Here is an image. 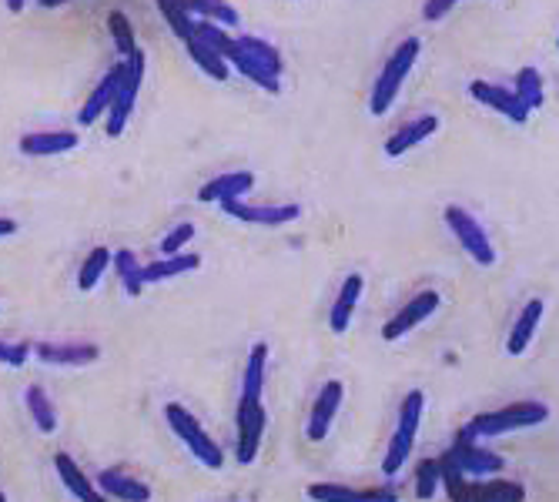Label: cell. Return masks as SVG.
I'll use <instances>...</instances> for the list:
<instances>
[{"label": "cell", "instance_id": "obj_34", "mask_svg": "<svg viewBox=\"0 0 559 502\" xmlns=\"http://www.w3.org/2000/svg\"><path fill=\"white\" fill-rule=\"evenodd\" d=\"M158 11H161V17H165V21H168L171 31H175V37H178L181 44H188L191 37H195V17H191L181 4H171V0H161Z\"/></svg>", "mask_w": 559, "mask_h": 502}, {"label": "cell", "instance_id": "obj_15", "mask_svg": "<svg viewBox=\"0 0 559 502\" xmlns=\"http://www.w3.org/2000/svg\"><path fill=\"white\" fill-rule=\"evenodd\" d=\"M121 74H124V61H118L111 67L108 74L101 77L98 81V88L91 91V98L81 104V114H77V121L88 128V124H98L101 114H108L111 108V101H114V94H118V84H121Z\"/></svg>", "mask_w": 559, "mask_h": 502}, {"label": "cell", "instance_id": "obj_39", "mask_svg": "<svg viewBox=\"0 0 559 502\" xmlns=\"http://www.w3.org/2000/svg\"><path fill=\"white\" fill-rule=\"evenodd\" d=\"M31 355V342H0V365H11V369H21Z\"/></svg>", "mask_w": 559, "mask_h": 502}, {"label": "cell", "instance_id": "obj_25", "mask_svg": "<svg viewBox=\"0 0 559 502\" xmlns=\"http://www.w3.org/2000/svg\"><path fill=\"white\" fill-rule=\"evenodd\" d=\"M436 462H439V486H446L452 502H479V489H476L479 482H472V479L462 476V472L452 466L449 456H442Z\"/></svg>", "mask_w": 559, "mask_h": 502}, {"label": "cell", "instance_id": "obj_12", "mask_svg": "<svg viewBox=\"0 0 559 502\" xmlns=\"http://www.w3.org/2000/svg\"><path fill=\"white\" fill-rule=\"evenodd\" d=\"M342 395H345V385L339 379L325 382L322 392L315 395L312 402V415H308V426H305V436L312 442H322L325 436H329L335 415H339V405H342Z\"/></svg>", "mask_w": 559, "mask_h": 502}, {"label": "cell", "instance_id": "obj_36", "mask_svg": "<svg viewBox=\"0 0 559 502\" xmlns=\"http://www.w3.org/2000/svg\"><path fill=\"white\" fill-rule=\"evenodd\" d=\"M108 27H111V37H114V47H118L121 61H128V57L138 51V41H134V31H131V21L121 11H111L108 14Z\"/></svg>", "mask_w": 559, "mask_h": 502}, {"label": "cell", "instance_id": "obj_1", "mask_svg": "<svg viewBox=\"0 0 559 502\" xmlns=\"http://www.w3.org/2000/svg\"><path fill=\"white\" fill-rule=\"evenodd\" d=\"M419 51H422V41L419 37H406L399 47L392 51V57L385 61L382 74L375 77V88L369 94V111L375 118H382V114H389L392 101L399 98L402 84H406V77L412 74V67L419 61Z\"/></svg>", "mask_w": 559, "mask_h": 502}, {"label": "cell", "instance_id": "obj_19", "mask_svg": "<svg viewBox=\"0 0 559 502\" xmlns=\"http://www.w3.org/2000/svg\"><path fill=\"white\" fill-rule=\"evenodd\" d=\"M252 185H255L252 171H231V175H218L215 181H208L198 191V201H218V205L221 201H235V198H245Z\"/></svg>", "mask_w": 559, "mask_h": 502}, {"label": "cell", "instance_id": "obj_20", "mask_svg": "<svg viewBox=\"0 0 559 502\" xmlns=\"http://www.w3.org/2000/svg\"><path fill=\"white\" fill-rule=\"evenodd\" d=\"M546 312V302L543 298H529L526 308L519 312L516 318V325L509 328V342H506V352L509 355H523L526 352V345L533 342V335H536V328H539V318H543Z\"/></svg>", "mask_w": 559, "mask_h": 502}, {"label": "cell", "instance_id": "obj_35", "mask_svg": "<svg viewBox=\"0 0 559 502\" xmlns=\"http://www.w3.org/2000/svg\"><path fill=\"white\" fill-rule=\"evenodd\" d=\"M235 44H238V41H235ZM228 67H235L238 74H245L248 81L258 84V88L268 91V94H278V91H282V81H278V77H272V74H265L262 67H255L252 61H248V57H242V51H238L235 57H231Z\"/></svg>", "mask_w": 559, "mask_h": 502}, {"label": "cell", "instance_id": "obj_18", "mask_svg": "<svg viewBox=\"0 0 559 502\" xmlns=\"http://www.w3.org/2000/svg\"><path fill=\"white\" fill-rule=\"evenodd\" d=\"M198 268H201V255H195V251H178V255L161 258V262L141 265V282H144V285L168 282V278H178V275L198 272Z\"/></svg>", "mask_w": 559, "mask_h": 502}, {"label": "cell", "instance_id": "obj_37", "mask_svg": "<svg viewBox=\"0 0 559 502\" xmlns=\"http://www.w3.org/2000/svg\"><path fill=\"white\" fill-rule=\"evenodd\" d=\"M439 492V462L436 459H422L416 469V496L426 502Z\"/></svg>", "mask_w": 559, "mask_h": 502}, {"label": "cell", "instance_id": "obj_23", "mask_svg": "<svg viewBox=\"0 0 559 502\" xmlns=\"http://www.w3.org/2000/svg\"><path fill=\"white\" fill-rule=\"evenodd\" d=\"M265 369H268V345L258 342V345H252V352H248L245 379H242V399L238 402H262Z\"/></svg>", "mask_w": 559, "mask_h": 502}, {"label": "cell", "instance_id": "obj_6", "mask_svg": "<svg viewBox=\"0 0 559 502\" xmlns=\"http://www.w3.org/2000/svg\"><path fill=\"white\" fill-rule=\"evenodd\" d=\"M446 225H449V231H452V235H456V241H459L462 248H466V255H469L476 265L489 268V265L496 262V248H493V241L486 238L483 225H479V221L472 218L466 208L449 205V208H446Z\"/></svg>", "mask_w": 559, "mask_h": 502}, {"label": "cell", "instance_id": "obj_21", "mask_svg": "<svg viewBox=\"0 0 559 502\" xmlns=\"http://www.w3.org/2000/svg\"><path fill=\"white\" fill-rule=\"evenodd\" d=\"M98 486L104 489V496L111 502H148L151 499V489L138 482L134 476H124L118 469H104L98 476Z\"/></svg>", "mask_w": 559, "mask_h": 502}, {"label": "cell", "instance_id": "obj_13", "mask_svg": "<svg viewBox=\"0 0 559 502\" xmlns=\"http://www.w3.org/2000/svg\"><path fill=\"white\" fill-rule=\"evenodd\" d=\"M305 492L312 502H399V492L389 486L352 489V486H339V482H315Z\"/></svg>", "mask_w": 559, "mask_h": 502}, {"label": "cell", "instance_id": "obj_14", "mask_svg": "<svg viewBox=\"0 0 559 502\" xmlns=\"http://www.w3.org/2000/svg\"><path fill=\"white\" fill-rule=\"evenodd\" d=\"M469 94H472V101L486 104L489 111H499L503 118H509L513 124H526L529 121L526 104H519V98H516L513 91L496 88V84H489V81H472L469 84Z\"/></svg>", "mask_w": 559, "mask_h": 502}, {"label": "cell", "instance_id": "obj_28", "mask_svg": "<svg viewBox=\"0 0 559 502\" xmlns=\"http://www.w3.org/2000/svg\"><path fill=\"white\" fill-rule=\"evenodd\" d=\"M191 17H201L205 24L211 27H221V31H228V27H238L242 24V17L231 4H218V0H205V4H181Z\"/></svg>", "mask_w": 559, "mask_h": 502}, {"label": "cell", "instance_id": "obj_7", "mask_svg": "<svg viewBox=\"0 0 559 502\" xmlns=\"http://www.w3.org/2000/svg\"><path fill=\"white\" fill-rule=\"evenodd\" d=\"M452 459V466H456L466 479H483V476H493V472H503V456H496V452H489L479 446L476 439L469 436L466 429L456 432V442H452V449L446 452Z\"/></svg>", "mask_w": 559, "mask_h": 502}, {"label": "cell", "instance_id": "obj_24", "mask_svg": "<svg viewBox=\"0 0 559 502\" xmlns=\"http://www.w3.org/2000/svg\"><path fill=\"white\" fill-rule=\"evenodd\" d=\"M238 51H242V57H248L255 67H262L265 74L282 77V54H278V47L262 41V37H238Z\"/></svg>", "mask_w": 559, "mask_h": 502}, {"label": "cell", "instance_id": "obj_10", "mask_svg": "<svg viewBox=\"0 0 559 502\" xmlns=\"http://www.w3.org/2000/svg\"><path fill=\"white\" fill-rule=\"evenodd\" d=\"M221 211L238 221H245V225H265V228L288 225V221H295L298 215H302V208L298 205H248L245 198L221 201Z\"/></svg>", "mask_w": 559, "mask_h": 502}, {"label": "cell", "instance_id": "obj_9", "mask_svg": "<svg viewBox=\"0 0 559 502\" xmlns=\"http://www.w3.org/2000/svg\"><path fill=\"white\" fill-rule=\"evenodd\" d=\"M436 308H439V295L436 292H419L416 298H409V302L382 325V339L385 342H399L402 335H409L419 322H426L429 315H436Z\"/></svg>", "mask_w": 559, "mask_h": 502}, {"label": "cell", "instance_id": "obj_8", "mask_svg": "<svg viewBox=\"0 0 559 502\" xmlns=\"http://www.w3.org/2000/svg\"><path fill=\"white\" fill-rule=\"evenodd\" d=\"M238 449L235 459L242 466H252L258 459V449H262L265 436V405L262 402H238Z\"/></svg>", "mask_w": 559, "mask_h": 502}, {"label": "cell", "instance_id": "obj_4", "mask_svg": "<svg viewBox=\"0 0 559 502\" xmlns=\"http://www.w3.org/2000/svg\"><path fill=\"white\" fill-rule=\"evenodd\" d=\"M165 419H168V426L171 432L185 442V446L191 449V456H195L201 466L205 469H221L225 466V452L218 449V442L208 436L205 426L191 415L185 405H178V402H168L165 405Z\"/></svg>", "mask_w": 559, "mask_h": 502}, {"label": "cell", "instance_id": "obj_3", "mask_svg": "<svg viewBox=\"0 0 559 502\" xmlns=\"http://www.w3.org/2000/svg\"><path fill=\"white\" fill-rule=\"evenodd\" d=\"M422 412H426V395H422L419 389L409 392L406 399H402L399 426H395V436H392V442H389V449H385L382 476H395V472L406 466L409 452H412V446H416V436H419Z\"/></svg>", "mask_w": 559, "mask_h": 502}, {"label": "cell", "instance_id": "obj_2", "mask_svg": "<svg viewBox=\"0 0 559 502\" xmlns=\"http://www.w3.org/2000/svg\"><path fill=\"white\" fill-rule=\"evenodd\" d=\"M546 419H549V409L543 402H509L496 412L472 415V422H466L462 429H466L472 439H493V436H506V432L533 429Z\"/></svg>", "mask_w": 559, "mask_h": 502}, {"label": "cell", "instance_id": "obj_41", "mask_svg": "<svg viewBox=\"0 0 559 502\" xmlns=\"http://www.w3.org/2000/svg\"><path fill=\"white\" fill-rule=\"evenodd\" d=\"M17 231V221H11V218H0V238L4 235H14Z\"/></svg>", "mask_w": 559, "mask_h": 502}, {"label": "cell", "instance_id": "obj_26", "mask_svg": "<svg viewBox=\"0 0 559 502\" xmlns=\"http://www.w3.org/2000/svg\"><path fill=\"white\" fill-rule=\"evenodd\" d=\"M24 402H27V412H31L34 426L41 429L44 436H51V432L57 429V409H54V402L47 399V392L41 389V385H27Z\"/></svg>", "mask_w": 559, "mask_h": 502}, {"label": "cell", "instance_id": "obj_38", "mask_svg": "<svg viewBox=\"0 0 559 502\" xmlns=\"http://www.w3.org/2000/svg\"><path fill=\"white\" fill-rule=\"evenodd\" d=\"M191 238H195V225H191V221H181V225L171 228L165 235V241H161V255H165V258L178 255V251L185 248Z\"/></svg>", "mask_w": 559, "mask_h": 502}, {"label": "cell", "instance_id": "obj_32", "mask_svg": "<svg viewBox=\"0 0 559 502\" xmlns=\"http://www.w3.org/2000/svg\"><path fill=\"white\" fill-rule=\"evenodd\" d=\"M185 51H188L191 61H195L208 77H215V81H228V77H231V67H228L225 61H221V57H218L215 51H208L205 44H198L195 37H191V41L185 44Z\"/></svg>", "mask_w": 559, "mask_h": 502}, {"label": "cell", "instance_id": "obj_27", "mask_svg": "<svg viewBox=\"0 0 559 502\" xmlns=\"http://www.w3.org/2000/svg\"><path fill=\"white\" fill-rule=\"evenodd\" d=\"M54 469H57V476H61V482H64V489L71 492L74 499H88L91 492H94V482L84 476L81 472V466H77V462L67 456V452H57L54 456Z\"/></svg>", "mask_w": 559, "mask_h": 502}, {"label": "cell", "instance_id": "obj_40", "mask_svg": "<svg viewBox=\"0 0 559 502\" xmlns=\"http://www.w3.org/2000/svg\"><path fill=\"white\" fill-rule=\"evenodd\" d=\"M452 7H456V0H426V4H422V17H426V21H442Z\"/></svg>", "mask_w": 559, "mask_h": 502}, {"label": "cell", "instance_id": "obj_43", "mask_svg": "<svg viewBox=\"0 0 559 502\" xmlns=\"http://www.w3.org/2000/svg\"><path fill=\"white\" fill-rule=\"evenodd\" d=\"M0 502H7V496H4V492H0Z\"/></svg>", "mask_w": 559, "mask_h": 502}, {"label": "cell", "instance_id": "obj_17", "mask_svg": "<svg viewBox=\"0 0 559 502\" xmlns=\"http://www.w3.org/2000/svg\"><path fill=\"white\" fill-rule=\"evenodd\" d=\"M436 128H439V118H436V114H422V118L402 124V128L395 131L389 141H385V154H389V158H402V154L412 151L416 144H422L426 138H432V134H436Z\"/></svg>", "mask_w": 559, "mask_h": 502}, {"label": "cell", "instance_id": "obj_5", "mask_svg": "<svg viewBox=\"0 0 559 502\" xmlns=\"http://www.w3.org/2000/svg\"><path fill=\"white\" fill-rule=\"evenodd\" d=\"M141 81H144V54L134 51L128 61H124L118 94H114V101L108 108V138H121L124 128H128L134 101H138V91H141Z\"/></svg>", "mask_w": 559, "mask_h": 502}, {"label": "cell", "instance_id": "obj_31", "mask_svg": "<svg viewBox=\"0 0 559 502\" xmlns=\"http://www.w3.org/2000/svg\"><path fill=\"white\" fill-rule=\"evenodd\" d=\"M108 265H111V251L104 245L91 248L88 258L81 262V272H77V288H81V292H91V288L101 282V275L108 272Z\"/></svg>", "mask_w": 559, "mask_h": 502}, {"label": "cell", "instance_id": "obj_30", "mask_svg": "<svg viewBox=\"0 0 559 502\" xmlns=\"http://www.w3.org/2000/svg\"><path fill=\"white\" fill-rule=\"evenodd\" d=\"M111 262H114V268H118L124 292H128L131 298H138V295L144 292V282H141V262H138V255H134L131 248H121V251H114V255H111Z\"/></svg>", "mask_w": 559, "mask_h": 502}, {"label": "cell", "instance_id": "obj_33", "mask_svg": "<svg viewBox=\"0 0 559 502\" xmlns=\"http://www.w3.org/2000/svg\"><path fill=\"white\" fill-rule=\"evenodd\" d=\"M476 489H479V502H526V489L509 479H486Z\"/></svg>", "mask_w": 559, "mask_h": 502}, {"label": "cell", "instance_id": "obj_11", "mask_svg": "<svg viewBox=\"0 0 559 502\" xmlns=\"http://www.w3.org/2000/svg\"><path fill=\"white\" fill-rule=\"evenodd\" d=\"M31 352L44 365H57V369H81V365L98 362L101 349L94 342H37Z\"/></svg>", "mask_w": 559, "mask_h": 502}, {"label": "cell", "instance_id": "obj_29", "mask_svg": "<svg viewBox=\"0 0 559 502\" xmlns=\"http://www.w3.org/2000/svg\"><path fill=\"white\" fill-rule=\"evenodd\" d=\"M516 98L519 104H526V111L533 114L536 108H543L546 101V91H543V77H539L536 67H523V71L516 74Z\"/></svg>", "mask_w": 559, "mask_h": 502}, {"label": "cell", "instance_id": "obj_42", "mask_svg": "<svg viewBox=\"0 0 559 502\" xmlns=\"http://www.w3.org/2000/svg\"><path fill=\"white\" fill-rule=\"evenodd\" d=\"M84 502H111V499H108V496H101V492H98V489H94V492H91V496H88V499H84Z\"/></svg>", "mask_w": 559, "mask_h": 502}, {"label": "cell", "instance_id": "obj_22", "mask_svg": "<svg viewBox=\"0 0 559 502\" xmlns=\"http://www.w3.org/2000/svg\"><path fill=\"white\" fill-rule=\"evenodd\" d=\"M362 288H365V278L362 275H349L339 288V295H335V305H332V315H329V328L335 335H342L345 328H349L352 315H355V305H359L362 298Z\"/></svg>", "mask_w": 559, "mask_h": 502}, {"label": "cell", "instance_id": "obj_16", "mask_svg": "<svg viewBox=\"0 0 559 502\" xmlns=\"http://www.w3.org/2000/svg\"><path fill=\"white\" fill-rule=\"evenodd\" d=\"M77 144H81L77 131H34L21 138V154H27V158H51V154L74 151Z\"/></svg>", "mask_w": 559, "mask_h": 502}]
</instances>
